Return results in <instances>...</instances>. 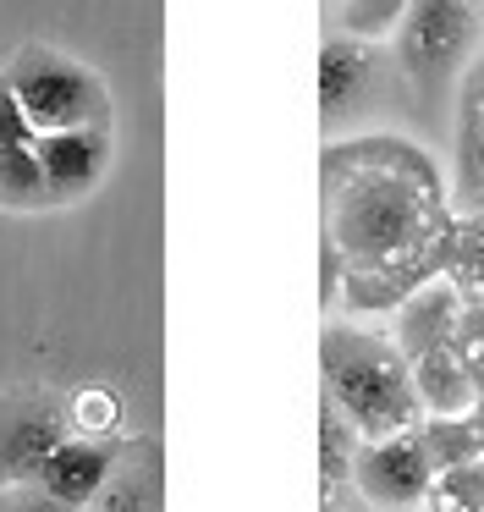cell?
<instances>
[{"label":"cell","instance_id":"cell-18","mask_svg":"<svg viewBox=\"0 0 484 512\" xmlns=\"http://www.w3.org/2000/svg\"><path fill=\"white\" fill-rule=\"evenodd\" d=\"M352 452H358V435L347 430L336 408L325 402V419H319V457H325V490H336L341 479H352Z\"/></svg>","mask_w":484,"mask_h":512},{"label":"cell","instance_id":"cell-7","mask_svg":"<svg viewBox=\"0 0 484 512\" xmlns=\"http://www.w3.org/2000/svg\"><path fill=\"white\" fill-rule=\"evenodd\" d=\"M44 166V188H50V210L55 204H77L105 182L110 171V127H83V133H33Z\"/></svg>","mask_w":484,"mask_h":512},{"label":"cell","instance_id":"cell-1","mask_svg":"<svg viewBox=\"0 0 484 512\" xmlns=\"http://www.w3.org/2000/svg\"><path fill=\"white\" fill-rule=\"evenodd\" d=\"M446 171L413 138H347L325 149V243L347 276H380L402 292L446 276L457 243Z\"/></svg>","mask_w":484,"mask_h":512},{"label":"cell","instance_id":"cell-10","mask_svg":"<svg viewBox=\"0 0 484 512\" xmlns=\"http://www.w3.org/2000/svg\"><path fill=\"white\" fill-rule=\"evenodd\" d=\"M0 210L28 215V210H50V188H44V166L33 149V127L17 111L6 78H0Z\"/></svg>","mask_w":484,"mask_h":512},{"label":"cell","instance_id":"cell-15","mask_svg":"<svg viewBox=\"0 0 484 512\" xmlns=\"http://www.w3.org/2000/svg\"><path fill=\"white\" fill-rule=\"evenodd\" d=\"M407 6L413 0H341L336 12V34L358 39V45H380V39H396Z\"/></svg>","mask_w":484,"mask_h":512},{"label":"cell","instance_id":"cell-17","mask_svg":"<svg viewBox=\"0 0 484 512\" xmlns=\"http://www.w3.org/2000/svg\"><path fill=\"white\" fill-rule=\"evenodd\" d=\"M424 507H429V512H484V457H473V463H462V468L435 474Z\"/></svg>","mask_w":484,"mask_h":512},{"label":"cell","instance_id":"cell-3","mask_svg":"<svg viewBox=\"0 0 484 512\" xmlns=\"http://www.w3.org/2000/svg\"><path fill=\"white\" fill-rule=\"evenodd\" d=\"M6 89L17 111L28 116L33 133H83V127H110V89L94 67L55 45H22L6 61Z\"/></svg>","mask_w":484,"mask_h":512},{"label":"cell","instance_id":"cell-6","mask_svg":"<svg viewBox=\"0 0 484 512\" xmlns=\"http://www.w3.org/2000/svg\"><path fill=\"white\" fill-rule=\"evenodd\" d=\"M429 485H435V468H429V452H424V441H418V430L358 441V452H352V490H358L374 512L424 507Z\"/></svg>","mask_w":484,"mask_h":512},{"label":"cell","instance_id":"cell-13","mask_svg":"<svg viewBox=\"0 0 484 512\" xmlns=\"http://www.w3.org/2000/svg\"><path fill=\"white\" fill-rule=\"evenodd\" d=\"M413 391H418L424 419H462V413L479 402L473 364L457 353V347H435V353L413 358Z\"/></svg>","mask_w":484,"mask_h":512},{"label":"cell","instance_id":"cell-5","mask_svg":"<svg viewBox=\"0 0 484 512\" xmlns=\"http://www.w3.org/2000/svg\"><path fill=\"white\" fill-rule=\"evenodd\" d=\"M72 435V413L50 397L44 386L0 391V490L33 485L44 457Z\"/></svg>","mask_w":484,"mask_h":512},{"label":"cell","instance_id":"cell-23","mask_svg":"<svg viewBox=\"0 0 484 512\" xmlns=\"http://www.w3.org/2000/svg\"><path fill=\"white\" fill-rule=\"evenodd\" d=\"M325 512H341V507H325Z\"/></svg>","mask_w":484,"mask_h":512},{"label":"cell","instance_id":"cell-2","mask_svg":"<svg viewBox=\"0 0 484 512\" xmlns=\"http://www.w3.org/2000/svg\"><path fill=\"white\" fill-rule=\"evenodd\" d=\"M319 364H325V402L347 419L358 441H380V435H402L424 424L413 364L391 342V331L330 320L319 336Z\"/></svg>","mask_w":484,"mask_h":512},{"label":"cell","instance_id":"cell-4","mask_svg":"<svg viewBox=\"0 0 484 512\" xmlns=\"http://www.w3.org/2000/svg\"><path fill=\"white\" fill-rule=\"evenodd\" d=\"M391 45L413 89L446 94L484 50V23L473 12V0H413Z\"/></svg>","mask_w":484,"mask_h":512},{"label":"cell","instance_id":"cell-12","mask_svg":"<svg viewBox=\"0 0 484 512\" xmlns=\"http://www.w3.org/2000/svg\"><path fill=\"white\" fill-rule=\"evenodd\" d=\"M457 314H462V292L451 287V276H435L424 281L418 292H407V303L391 314V342L402 347V358L413 364V358L435 353V347H451V336H457Z\"/></svg>","mask_w":484,"mask_h":512},{"label":"cell","instance_id":"cell-22","mask_svg":"<svg viewBox=\"0 0 484 512\" xmlns=\"http://www.w3.org/2000/svg\"><path fill=\"white\" fill-rule=\"evenodd\" d=\"M391 512H429V507H391Z\"/></svg>","mask_w":484,"mask_h":512},{"label":"cell","instance_id":"cell-20","mask_svg":"<svg viewBox=\"0 0 484 512\" xmlns=\"http://www.w3.org/2000/svg\"><path fill=\"white\" fill-rule=\"evenodd\" d=\"M0 512H72V507L50 501L39 485H6L0 490Z\"/></svg>","mask_w":484,"mask_h":512},{"label":"cell","instance_id":"cell-9","mask_svg":"<svg viewBox=\"0 0 484 512\" xmlns=\"http://www.w3.org/2000/svg\"><path fill=\"white\" fill-rule=\"evenodd\" d=\"M116 452H121V435H77L72 430L50 457H44V468H39L33 485H39L50 501H61V507L83 512L88 501L99 496V485H105Z\"/></svg>","mask_w":484,"mask_h":512},{"label":"cell","instance_id":"cell-16","mask_svg":"<svg viewBox=\"0 0 484 512\" xmlns=\"http://www.w3.org/2000/svg\"><path fill=\"white\" fill-rule=\"evenodd\" d=\"M418 441H424L429 468H435V474L462 468V463H473V457H479V441H473L468 413H462V419H424V424H418Z\"/></svg>","mask_w":484,"mask_h":512},{"label":"cell","instance_id":"cell-8","mask_svg":"<svg viewBox=\"0 0 484 512\" xmlns=\"http://www.w3.org/2000/svg\"><path fill=\"white\" fill-rule=\"evenodd\" d=\"M451 210L457 221L484 215V50L462 72L457 94V149H451Z\"/></svg>","mask_w":484,"mask_h":512},{"label":"cell","instance_id":"cell-11","mask_svg":"<svg viewBox=\"0 0 484 512\" xmlns=\"http://www.w3.org/2000/svg\"><path fill=\"white\" fill-rule=\"evenodd\" d=\"M165 507V457H160V441L149 435H132L121 441L116 463H110L99 496L88 501L83 512H160Z\"/></svg>","mask_w":484,"mask_h":512},{"label":"cell","instance_id":"cell-14","mask_svg":"<svg viewBox=\"0 0 484 512\" xmlns=\"http://www.w3.org/2000/svg\"><path fill=\"white\" fill-rule=\"evenodd\" d=\"M369 83H374V45L330 34L325 50H319V105H325L330 122H336L341 111H352V105L369 94Z\"/></svg>","mask_w":484,"mask_h":512},{"label":"cell","instance_id":"cell-21","mask_svg":"<svg viewBox=\"0 0 484 512\" xmlns=\"http://www.w3.org/2000/svg\"><path fill=\"white\" fill-rule=\"evenodd\" d=\"M468 424H473V441H479V457H484V397L468 408Z\"/></svg>","mask_w":484,"mask_h":512},{"label":"cell","instance_id":"cell-19","mask_svg":"<svg viewBox=\"0 0 484 512\" xmlns=\"http://www.w3.org/2000/svg\"><path fill=\"white\" fill-rule=\"evenodd\" d=\"M468 364H484V298H462V314H457V336H451Z\"/></svg>","mask_w":484,"mask_h":512}]
</instances>
